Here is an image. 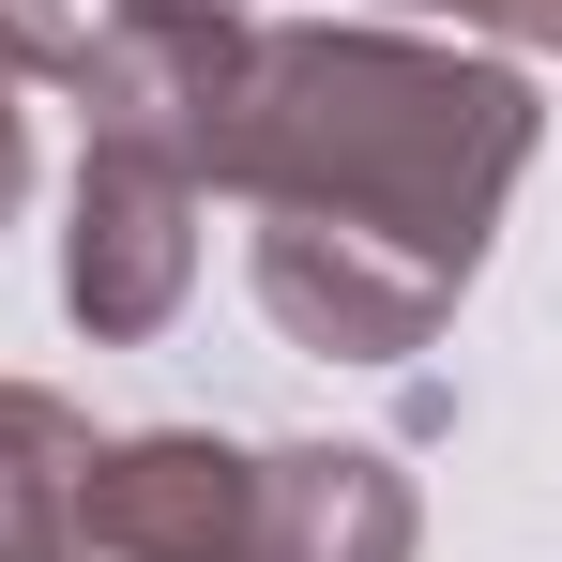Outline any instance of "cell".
I'll use <instances>...</instances> for the list:
<instances>
[{"instance_id":"1","label":"cell","mask_w":562,"mask_h":562,"mask_svg":"<svg viewBox=\"0 0 562 562\" xmlns=\"http://www.w3.org/2000/svg\"><path fill=\"white\" fill-rule=\"evenodd\" d=\"M532 137H548V106L486 46L380 31V15L259 31L228 198L259 213L274 335L335 366H411L486 274V228L532 168Z\"/></svg>"},{"instance_id":"2","label":"cell","mask_w":562,"mask_h":562,"mask_svg":"<svg viewBox=\"0 0 562 562\" xmlns=\"http://www.w3.org/2000/svg\"><path fill=\"white\" fill-rule=\"evenodd\" d=\"M244 77H259V15H153V0H122L106 31H77V106H92V137L183 168L198 198L228 183Z\"/></svg>"},{"instance_id":"3","label":"cell","mask_w":562,"mask_h":562,"mask_svg":"<svg viewBox=\"0 0 562 562\" xmlns=\"http://www.w3.org/2000/svg\"><path fill=\"white\" fill-rule=\"evenodd\" d=\"M183 289H198V183L92 137V168L61 198V319L92 350H137V335L183 319Z\"/></svg>"},{"instance_id":"4","label":"cell","mask_w":562,"mask_h":562,"mask_svg":"<svg viewBox=\"0 0 562 562\" xmlns=\"http://www.w3.org/2000/svg\"><path fill=\"white\" fill-rule=\"evenodd\" d=\"M77 562H259V457L213 426H137L92 457Z\"/></svg>"},{"instance_id":"5","label":"cell","mask_w":562,"mask_h":562,"mask_svg":"<svg viewBox=\"0 0 562 562\" xmlns=\"http://www.w3.org/2000/svg\"><path fill=\"white\" fill-rule=\"evenodd\" d=\"M411 471L380 441H274L259 457V562H411Z\"/></svg>"},{"instance_id":"6","label":"cell","mask_w":562,"mask_h":562,"mask_svg":"<svg viewBox=\"0 0 562 562\" xmlns=\"http://www.w3.org/2000/svg\"><path fill=\"white\" fill-rule=\"evenodd\" d=\"M92 411L46 380H0V562H77V502H92Z\"/></svg>"},{"instance_id":"7","label":"cell","mask_w":562,"mask_h":562,"mask_svg":"<svg viewBox=\"0 0 562 562\" xmlns=\"http://www.w3.org/2000/svg\"><path fill=\"white\" fill-rule=\"evenodd\" d=\"M77 77V0H0V92Z\"/></svg>"},{"instance_id":"8","label":"cell","mask_w":562,"mask_h":562,"mask_svg":"<svg viewBox=\"0 0 562 562\" xmlns=\"http://www.w3.org/2000/svg\"><path fill=\"white\" fill-rule=\"evenodd\" d=\"M395 15H457V31H502V46H548L562 61V0H395Z\"/></svg>"},{"instance_id":"9","label":"cell","mask_w":562,"mask_h":562,"mask_svg":"<svg viewBox=\"0 0 562 562\" xmlns=\"http://www.w3.org/2000/svg\"><path fill=\"white\" fill-rule=\"evenodd\" d=\"M15 198H31V106L0 92V228H15Z\"/></svg>"},{"instance_id":"10","label":"cell","mask_w":562,"mask_h":562,"mask_svg":"<svg viewBox=\"0 0 562 562\" xmlns=\"http://www.w3.org/2000/svg\"><path fill=\"white\" fill-rule=\"evenodd\" d=\"M153 15H244V0H153Z\"/></svg>"}]
</instances>
